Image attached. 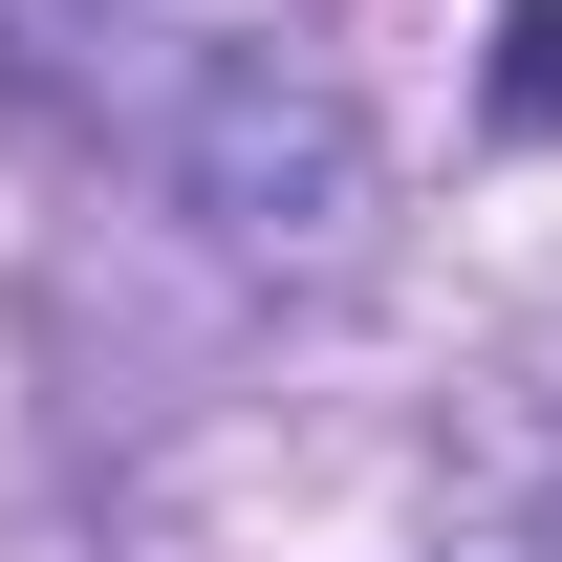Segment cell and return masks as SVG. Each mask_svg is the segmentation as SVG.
<instances>
[{"mask_svg":"<svg viewBox=\"0 0 562 562\" xmlns=\"http://www.w3.org/2000/svg\"><path fill=\"white\" fill-rule=\"evenodd\" d=\"M454 562H562V497H519V519H476Z\"/></svg>","mask_w":562,"mask_h":562,"instance_id":"cell-1","label":"cell"}]
</instances>
